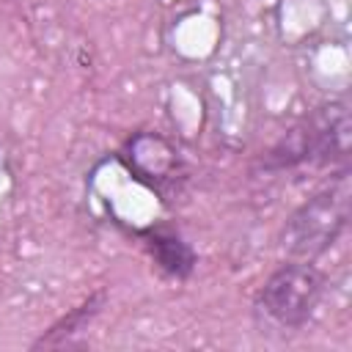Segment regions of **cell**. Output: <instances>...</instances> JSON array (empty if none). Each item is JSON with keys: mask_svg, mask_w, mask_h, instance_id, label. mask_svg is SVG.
Instances as JSON below:
<instances>
[{"mask_svg": "<svg viewBox=\"0 0 352 352\" xmlns=\"http://www.w3.org/2000/svg\"><path fill=\"white\" fill-rule=\"evenodd\" d=\"M349 223V173L341 168L324 187L305 198L280 231V248L289 258L314 261L327 253Z\"/></svg>", "mask_w": 352, "mask_h": 352, "instance_id": "obj_1", "label": "cell"}, {"mask_svg": "<svg viewBox=\"0 0 352 352\" xmlns=\"http://www.w3.org/2000/svg\"><path fill=\"white\" fill-rule=\"evenodd\" d=\"M349 113L344 102H330L292 126L261 160L267 170L294 165H344L349 157Z\"/></svg>", "mask_w": 352, "mask_h": 352, "instance_id": "obj_2", "label": "cell"}, {"mask_svg": "<svg viewBox=\"0 0 352 352\" xmlns=\"http://www.w3.org/2000/svg\"><path fill=\"white\" fill-rule=\"evenodd\" d=\"M324 294V275L314 261L289 258L261 283L256 314L278 330H300L316 311Z\"/></svg>", "mask_w": 352, "mask_h": 352, "instance_id": "obj_3", "label": "cell"}, {"mask_svg": "<svg viewBox=\"0 0 352 352\" xmlns=\"http://www.w3.org/2000/svg\"><path fill=\"white\" fill-rule=\"evenodd\" d=\"M121 157L129 165V170L140 182H148L151 187L173 184V179L179 173L176 148L165 138H160L154 132H138L135 138H129Z\"/></svg>", "mask_w": 352, "mask_h": 352, "instance_id": "obj_4", "label": "cell"}, {"mask_svg": "<svg viewBox=\"0 0 352 352\" xmlns=\"http://www.w3.org/2000/svg\"><path fill=\"white\" fill-rule=\"evenodd\" d=\"M143 245L151 256V261L157 264V270L168 278H176V280H184L192 275L195 270V250L170 228H162V226H151L143 231Z\"/></svg>", "mask_w": 352, "mask_h": 352, "instance_id": "obj_5", "label": "cell"}, {"mask_svg": "<svg viewBox=\"0 0 352 352\" xmlns=\"http://www.w3.org/2000/svg\"><path fill=\"white\" fill-rule=\"evenodd\" d=\"M102 302H104V294H102V292L91 294L85 302H80L74 311H69L60 322H55V324L47 330V336H41L33 346H63V344H69V338H72L74 333L85 330V324L99 314Z\"/></svg>", "mask_w": 352, "mask_h": 352, "instance_id": "obj_6", "label": "cell"}]
</instances>
